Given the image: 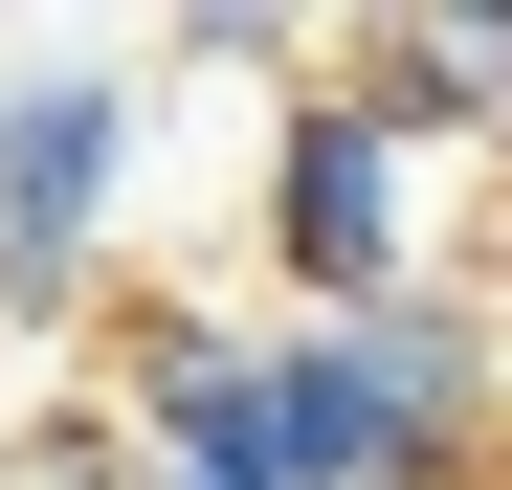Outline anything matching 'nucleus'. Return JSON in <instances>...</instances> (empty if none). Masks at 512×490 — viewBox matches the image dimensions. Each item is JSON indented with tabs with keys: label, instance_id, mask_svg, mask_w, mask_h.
I'll return each mask as SVG.
<instances>
[{
	"label": "nucleus",
	"instance_id": "nucleus-1",
	"mask_svg": "<svg viewBox=\"0 0 512 490\" xmlns=\"http://www.w3.org/2000/svg\"><path fill=\"white\" fill-rule=\"evenodd\" d=\"M245 245H268V312H401V290H446V156L357 67H312L245 156Z\"/></svg>",
	"mask_w": 512,
	"mask_h": 490
},
{
	"label": "nucleus",
	"instance_id": "nucleus-2",
	"mask_svg": "<svg viewBox=\"0 0 512 490\" xmlns=\"http://www.w3.org/2000/svg\"><path fill=\"white\" fill-rule=\"evenodd\" d=\"M134 156H156V67H112V45L0 67V335H67V312L112 290Z\"/></svg>",
	"mask_w": 512,
	"mask_h": 490
},
{
	"label": "nucleus",
	"instance_id": "nucleus-3",
	"mask_svg": "<svg viewBox=\"0 0 512 490\" xmlns=\"http://www.w3.org/2000/svg\"><path fill=\"white\" fill-rule=\"evenodd\" d=\"M90 401L179 490H290V312H245V290H134L90 335Z\"/></svg>",
	"mask_w": 512,
	"mask_h": 490
},
{
	"label": "nucleus",
	"instance_id": "nucleus-4",
	"mask_svg": "<svg viewBox=\"0 0 512 490\" xmlns=\"http://www.w3.org/2000/svg\"><path fill=\"white\" fill-rule=\"evenodd\" d=\"M334 67L423 156H512V0H379V23H334Z\"/></svg>",
	"mask_w": 512,
	"mask_h": 490
},
{
	"label": "nucleus",
	"instance_id": "nucleus-5",
	"mask_svg": "<svg viewBox=\"0 0 512 490\" xmlns=\"http://www.w3.org/2000/svg\"><path fill=\"white\" fill-rule=\"evenodd\" d=\"M156 67H179V90H201V67H223V90H312V67H334V23H268V0H179V23H156Z\"/></svg>",
	"mask_w": 512,
	"mask_h": 490
},
{
	"label": "nucleus",
	"instance_id": "nucleus-6",
	"mask_svg": "<svg viewBox=\"0 0 512 490\" xmlns=\"http://www.w3.org/2000/svg\"><path fill=\"white\" fill-rule=\"evenodd\" d=\"M0 490H179V468H156V446L112 424V401H45V424H23V468H0Z\"/></svg>",
	"mask_w": 512,
	"mask_h": 490
},
{
	"label": "nucleus",
	"instance_id": "nucleus-7",
	"mask_svg": "<svg viewBox=\"0 0 512 490\" xmlns=\"http://www.w3.org/2000/svg\"><path fill=\"white\" fill-rule=\"evenodd\" d=\"M490 290H512V268H490Z\"/></svg>",
	"mask_w": 512,
	"mask_h": 490
}]
</instances>
